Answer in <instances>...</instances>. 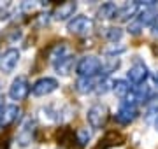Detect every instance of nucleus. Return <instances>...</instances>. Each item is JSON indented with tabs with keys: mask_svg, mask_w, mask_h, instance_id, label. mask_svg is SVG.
Segmentation results:
<instances>
[{
	"mask_svg": "<svg viewBox=\"0 0 158 149\" xmlns=\"http://www.w3.org/2000/svg\"><path fill=\"white\" fill-rule=\"evenodd\" d=\"M158 18V11L156 7H144L137 16L132 18V21L128 23V34L130 35H139L144 30V26H148V25H153L155 21H156Z\"/></svg>",
	"mask_w": 158,
	"mask_h": 149,
	"instance_id": "f257e3e1",
	"label": "nucleus"
},
{
	"mask_svg": "<svg viewBox=\"0 0 158 149\" xmlns=\"http://www.w3.org/2000/svg\"><path fill=\"white\" fill-rule=\"evenodd\" d=\"M79 77H95L102 74V62L97 56H83L76 65Z\"/></svg>",
	"mask_w": 158,
	"mask_h": 149,
	"instance_id": "f03ea898",
	"label": "nucleus"
},
{
	"mask_svg": "<svg viewBox=\"0 0 158 149\" xmlns=\"http://www.w3.org/2000/svg\"><path fill=\"white\" fill-rule=\"evenodd\" d=\"M86 119H88V123H90V126L93 130H100V128L106 126V123L109 119V109L106 105H102V103H95V105H91L88 109Z\"/></svg>",
	"mask_w": 158,
	"mask_h": 149,
	"instance_id": "7ed1b4c3",
	"label": "nucleus"
},
{
	"mask_svg": "<svg viewBox=\"0 0 158 149\" xmlns=\"http://www.w3.org/2000/svg\"><path fill=\"white\" fill-rule=\"evenodd\" d=\"M30 91H32V88H30L28 79H27L25 75H18L16 79L12 81L11 88H9V97H11L12 100L19 102V100H25V98L28 97Z\"/></svg>",
	"mask_w": 158,
	"mask_h": 149,
	"instance_id": "20e7f679",
	"label": "nucleus"
},
{
	"mask_svg": "<svg viewBox=\"0 0 158 149\" xmlns=\"http://www.w3.org/2000/svg\"><path fill=\"white\" fill-rule=\"evenodd\" d=\"M139 116V109H137V105H134V103H130L125 100L121 105H119L118 112H116V116H114V119H116V123H119V125H130L132 121H135V118Z\"/></svg>",
	"mask_w": 158,
	"mask_h": 149,
	"instance_id": "39448f33",
	"label": "nucleus"
},
{
	"mask_svg": "<svg viewBox=\"0 0 158 149\" xmlns=\"http://www.w3.org/2000/svg\"><path fill=\"white\" fill-rule=\"evenodd\" d=\"M58 90V81L55 77H40L34 83L32 86V95L35 97H46L49 93L56 91Z\"/></svg>",
	"mask_w": 158,
	"mask_h": 149,
	"instance_id": "423d86ee",
	"label": "nucleus"
},
{
	"mask_svg": "<svg viewBox=\"0 0 158 149\" xmlns=\"http://www.w3.org/2000/svg\"><path fill=\"white\" fill-rule=\"evenodd\" d=\"M67 28L74 35H86L93 30V21L88 16H76L74 19L69 21Z\"/></svg>",
	"mask_w": 158,
	"mask_h": 149,
	"instance_id": "0eeeda50",
	"label": "nucleus"
},
{
	"mask_svg": "<svg viewBox=\"0 0 158 149\" xmlns=\"http://www.w3.org/2000/svg\"><path fill=\"white\" fill-rule=\"evenodd\" d=\"M18 62H19V51L11 47V49L4 51V54L0 56V70L4 74H11L12 70L16 69Z\"/></svg>",
	"mask_w": 158,
	"mask_h": 149,
	"instance_id": "6e6552de",
	"label": "nucleus"
},
{
	"mask_svg": "<svg viewBox=\"0 0 158 149\" xmlns=\"http://www.w3.org/2000/svg\"><path fill=\"white\" fill-rule=\"evenodd\" d=\"M34 137H35V123L32 119H27L18 132V144L21 147H27V146L32 144Z\"/></svg>",
	"mask_w": 158,
	"mask_h": 149,
	"instance_id": "1a4fd4ad",
	"label": "nucleus"
},
{
	"mask_svg": "<svg viewBox=\"0 0 158 149\" xmlns=\"http://www.w3.org/2000/svg\"><path fill=\"white\" fill-rule=\"evenodd\" d=\"M146 77H148V67L142 62H135L128 69L130 83H134V84H137V86H141L142 83L146 81Z\"/></svg>",
	"mask_w": 158,
	"mask_h": 149,
	"instance_id": "9d476101",
	"label": "nucleus"
},
{
	"mask_svg": "<svg viewBox=\"0 0 158 149\" xmlns=\"http://www.w3.org/2000/svg\"><path fill=\"white\" fill-rule=\"evenodd\" d=\"M125 142V135L121 132H116V130H111L104 135V139L100 140V144L97 146V149H109V147H116V146H121Z\"/></svg>",
	"mask_w": 158,
	"mask_h": 149,
	"instance_id": "9b49d317",
	"label": "nucleus"
},
{
	"mask_svg": "<svg viewBox=\"0 0 158 149\" xmlns=\"http://www.w3.org/2000/svg\"><path fill=\"white\" fill-rule=\"evenodd\" d=\"M19 114H21V109L18 105H7V107H4V111L0 112V130L12 125L19 118Z\"/></svg>",
	"mask_w": 158,
	"mask_h": 149,
	"instance_id": "f8f14e48",
	"label": "nucleus"
},
{
	"mask_svg": "<svg viewBox=\"0 0 158 149\" xmlns=\"http://www.w3.org/2000/svg\"><path fill=\"white\" fill-rule=\"evenodd\" d=\"M76 9H77V4H76V2H63V4L55 7L53 18H55L56 21H65V19H69L70 16H74Z\"/></svg>",
	"mask_w": 158,
	"mask_h": 149,
	"instance_id": "ddd939ff",
	"label": "nucleus"
},
{
	"mask_svg": "<svg viewBox=\"0 0 158 149\" xmlns=\"http://www.w3.org/2000/svg\"><path fill=\"white\" fill-rule=\"evenodd\" d=\"M53 67H55V70L58 74H62V75L70 74V70L74 67V54H69V53L63 54L62 58H58L56 62H53Z\"/></svg>",
	"mask_w": 158,
	"mask_h": 149,
	"instance_id": "4468645a",
	"label": "nucleus"
},
{
	"mask_svg": "<svg viewBox=\"0 0 158 149\" xmlns=\"http://www.w3.org/2000/svg\"><path fill=\"white\" fill-rule=\"evenodd\" d=\"M118 12L119 9L116 7V4L107 2V4H102V7L97 11V16H98V19H114L118 16Z\"/></svg>",
	"mask_w": 158,
	"mask_h": 149,
	"instance_id": "2eb2a0df",
	"label": "nucleus"
},
{
	"mask_svg": "<svg viewBox=\"0 0 158 149\" xmlns=\"http://www.w3.org/2000/svg\"><path fill=\"white\" fill-rule=\"evenodd\" d=\"M74 140H76V133L74 130H70L69 126H63L58 130V142L62 144V146H74Z\"/></svg>",
	"mask_w": 158,
	"mask_h": 149,
	"instance_id": "dca6fc26",
	"label": "nucleus"
},
{
	"mask_svg": "<svg viewBox=\"0 0 158 149\" xmlns=\"http://www.w3.org/2000/svg\"><path fill=\"white\" fill-rule=\"evenodd\" d=\"M113 88H114V81L109 79L107 75H104V77H100V79H97L95 90H93V91H95L97 95H106V93L111 91Z\"/></svg>",
	"mask_w": 158,
	"mask_h": 149,
	"instance_id": "f3484780",
	"label": "nucleus"
},
{
	"mask_svg": "<svg viewBox=\"0 0 158 149\" xmlns=\"http://www.w3.org/2000/svg\"><path fill=\"white\" fill-rule=\"evenodd\" d=\"M95 83L97 79H93V77H79L77 83H76V90H77L79 93H91L93 90H95Z\"/></svg>",
	"mask_w": 158,
	"mask_h": 149,
	"instance_id": "a211bd4d",
	"label": "nucleus"
},
{
	"mask_svg": "<svg viewBox=\"0 0 158 149\" xmlns=\"http://www.w3.org/2000/svg\"><path fill=\"white\" fill-rule=\"evenodd\" d=\"M137 9H139V4L137 2H132V4H127L125 7H121L118 12V18L121 19V21H127V19H130V18L134 16L137 12Z\"/></svg>",
	"mask_w": 158,
	"mask_h": 149,
	"instance_id": "6ab92c4d",
	"label": "nucleus"
},
{
	"mask_svg": "<svg viewBox=\"0 0 158 149\" xmlns=\"http://www.w3.org/2000/svg\"><path fill=\"white\" fill-rule=\"evenodd\" d=\"M114 93L118 95L119 98H127L128 97V93L132 91V88H130V84L127 83V81L123 79H118V81H114Z\"/></svg>",
	"mask_w": 158,
	"mask_h": 149,
	"instance_id": "aec40b11",
	"label": "nucleus"
},
{
	"mask_svg": "<svg viewBox=\"0 0 158 149\" xmlns=\"http://www.w3.org/2000/svg\"><path fill=\"white\" fill-rule=\"evenodd\" d=\"M104 37L109 40V42H116L123 37V30L118 28V26H109V28H104Z\"/></svg>",
	"mask_w": 158,
	"mask_h": 149,
	"instance_id": "412c9836",
	"label": "nucleus"
},
{
	"mask_svg": "<svg viewBox=\"0 0 158 149\" xmlns=\"http://www.w3.org/2000/svg\"><path fill=\"white\" fill-rule=\"evenodd\" d=\"M119 58L118 56H109L106 62L102 63V72L104 74H109V72H114V70L119 67Z\"/></svg>",
	"mask_w": 158,
	"mask_h": 149,
	"instance_id": "4be33fe9",
	"label": "nucleus"
},
{
	"mask_svg": "<svg viewBox=\"0 0 158 149\" xmlns=\"http://www.w3.org/2000/svg\"><path fill=\"white\" fill-rule=\"evenodd\" d=\"M90 139H91V135H90V132H88L86 128H81V130L76 132V142H77L79 147H85Z\"/></svg>",
	"mask_w": 158,
	"mask_h": 149,
	"instance_id": "5701e85b",
	"label": "nucleus"
},
{
	"mask_svg": "<svg viewBox=\"0 0 158 149\" xmlns=\"http://www.w3.org/2000/svg\"><path fill=\"white\" fill-rule=\"evenodd\" d=\"M11 146V139H0V149H9Z\"/></svg>",
	"mask_w": 158,
	"mask_h": 149,
	"instance_id": "b1692460",
	"label": "nucleus"
},
{
	"mask_svg": "<svg viewBox=\"0 0 158 149\" xmlns=\"http://www.w3.org/2000/svg\"><path fill=\"white\" fill-rule=\"evenodd\" d=\"M153 35H158V18H156V21L153 23Z\"/></svg>",
	"mask_w": 158,
	"mask_h": 149,
	"instance_id": "393cba45",
	"label": "nucleus"
},
{
	"mask_svg": "<svg viewBox=\"0 0 158 149\" xmlns=\"http://www.w3.org/2000/svg\"><path fill=\"white\" fill-rule=\"evenodd\" d=\"M153 81H155V84H156V88H158V70L153 74Z\"/></svg>",
	"mask_w": 158,
	"mask_h": 149,
	"instance_id": "a878e982",
	"label": "nucleus"
},
{
	"mask_svg": "<svg viewBox=\"0 0 158 149\" xmlns=\"http://www.w3.org/2000/svg\"><path fill=\"white\" fill-rule=\"evenodd\" d=\"M2 111H4V97L0 95V112H2Z\"/></svg>",
	"mask_w": 158,
	"mask_h": 149,
	"instance_id": "bb28decb",
	"label": "nucleus"
},
{
	"mask_svg": "<svg viewBox=\"0 0 158 149\" xmlns=\"http://www.w3.org/2000/svg\"><path fill=\"white\" fill-rule=\"evenodd\" d=\"M156 128H158V119H156Z\"/></svg>",
	"mask_w": 158,
	"mask_h": 149,
	"instance_id": "cd10ccee",
	"label": "nucleus"
}]
</instances>
